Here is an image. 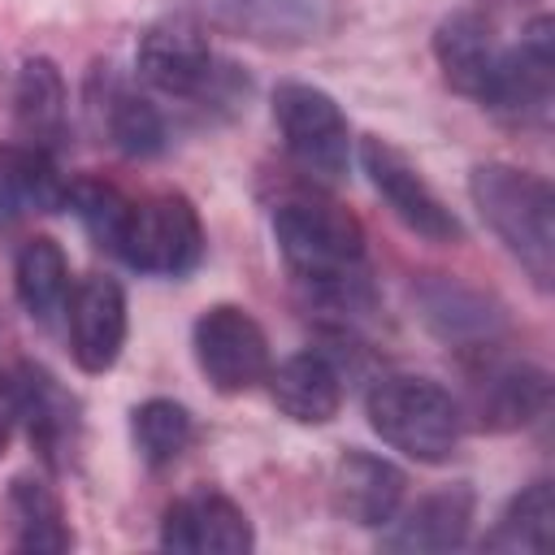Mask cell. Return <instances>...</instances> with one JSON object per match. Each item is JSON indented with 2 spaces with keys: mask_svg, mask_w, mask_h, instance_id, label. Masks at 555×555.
Returning a JSON list of instances; mask_svg holds the SVG:
<instances>
[{
  "mask_svg": "<svg viewBox=\"0 0 555 555\" xmlns=\"http://www.w3.org/2000/svg\"><path fill=\"white\" fill-rule=\"evenodd\" d=\"M65 330H69L74 364L82 373H108L121 360L126 330H130L126 286L113 273H87L78 286H69Z\"/></svg>",
  "mask_w": 555,
  "mask_h": 555,
  "instance_id": "obj_15",
  "label": "cell"
},
{
  "mask_svg": "<svg viewBox=\"0 0 555 555\" xmlns=\"http://www.w3.org/2000/svg\"><path fill=\"white\" fill-rule=\"evenodd\" d=\"M87 121L91 130L121 156L130 160H152L169 147V126L160 117V108L113 65V61H95L87 74Z\"/></svg>",
  "mask_w": 555,
  "mask_h": 555,
  "instance_id": "obj_13",
  "label": "cell"
},
{
  "mask_svg": "<svg viewBox=\"0 0 555 555\" xmlns=\"http://www.w3.org/2000/svg\"><path fill=\"white\" fill-rule=\"evenodd\" d=\"M473 516H477V494L468 481H455V486L421 494L412 507H399L390 525H382V546L408 551V555L455 551L468 542Z\"/></svg>",
  "mask_w": 555,
  "mask_h": 555,
  "instance_id": "obj_17",
  "label": "cell"
},
{
  "mask_svg": "<svg viewBox=\"0 0 555 555\" xmlns=\"http://www.w3.org/2000/svg\"><path fill=\"white\" fill-rule=\"evenodd\" d=\"M503 48H507V39L499 35V17L486 4L481 9H455L434 30V61L442 69V82L455 95L477 100V104H486V95L499 78Z\"/></svg>",
  "mask_w": 555,
  "mask_h": 555,
  "instance_id": "obj_14",
  "label": "cell"
},
{
  "mask_svg": "<svg viewBox=\"0 0 555 555\" xmlns=\"http://www.w3.org/2000/svg\"><path fill=\"white\" fill-rule=\"evenodd\" d=\"M273 243L286 273L304 291L308 308L334 312L343 325L377 308V286L369 269V238L356 212L317 195H286L273 217Z\"/></svg>",
  "mask_w": 555,
  "mask_h": 555,
  "instance_id": "obj_1",
  "label": "cell"
},
{
  "mask_svg": "<svg viewBox=\"0 0 555 555\" xmlns=\"http://www.w3.org/2000/svg\"><path fill=\"white\" fill-rule=\"evenodd\" d=\"M330 494H334V512L343 520H351L360 529H382L403 507L408 477L386 455H373L364 447H347L334 464Z\"/></svg>",
  "mask_w": 555,
  "mask_h": 555,
  "instance_id": "obj_19",
  "label": "cell"
},
{
  "mask_svg": "<svg viewBox=\"0 0 555 555\" xmlns=\"http://www.w3.org/2000/svg\"><path fill=\"white\" fill-rule=\"evenodd\" d=\"M273 121L291 160L317 182H343L351 165V126L338 100L312 82H278L273 87Z\"/></svg>",
  "mask_w": 555,
  "mask_h": 555,
  "instance_id": "obj_7",
  "label": "cell"
},
{
  "mask_svg": "<svg viewBox=\"0 0 555 555\" xmlns=\"http://www.w3.org/2000/svg\"><path fill=\"white\" fill-rule=\"evenodd\" d=\"M13 291L30 321L52 325L69 299V256L52 234H30L13 256Z\"/></svg>",
  "mask_w": 555,
  "mask_h": 555,
  "instance_id": "obj_23",
  "label": "cell"
},
{
  "mask_svg": "<svg viewBox=\"0 0 555 555\" xmlns=\"http://www.w3.org/2000/svg\"><path fill=\"white\" fill-rule=\"evenodd\" d=\"M364 416L386 447H395L416 464H447L464 438L460 399L434 377H412V373L377 377L364 395Z\"/></svg>",
  "mask_w": 555,
  "mask_h": 555,
  "instance_id": "obj_4",
  "label": "cell"
},
{
  "mask_svg": "<svg viewBox=\"0 0 555 555\" xmlns=\"http://www.w3.org/2000/svg\"><path fill=\"white\" fill-rule=\"evenodd\" d=\"M468 199L486 230L507 247V256L533 278L538 291H551L555 278V191L542 173L481 160L468 173Z\"/></svg>",
  "mask_w": 555,
  "mask_h": 555,
  "instance_id": "obj_3",
  "label": "cell"
},
{
  "mask_svg": "<svg viewBox=\"0 0 555 555\" xmlns=\"http://www.w3.org/2000/svg\"><path fill=\"white\" fill-rule=\"evenodd\" d=\"M4 382L17 429L26 434L39 464L48 473H65L82 447V403L35 360H22L13 373H4Z\"/></svg>",
  "mask_w": 555,
  "mask_h": 555,
  "instance_id": "obj_12",
  "label": "cell"
},
{
  "mask_svg": "<svg viewBox=\"0 0 555 555\" xmlns=\"http://www.w3.org/2000/svg\"><path fill=\"white\" fill-rule=\"evenodd\" d=\"M130 199L134 195H126L108 178H69V186H65V208L82 221V230L91 234V243L104 247L108 256L117 251V238H121Z\"/></svg>",
  "mask_w": 555,
  "mask_h": 555,
  "instance_id": "obj_27",
  "label": "cell"
},
{
  "mask_svg": "<svg viewBox=\"0 0 555 555\" xmlns=\"http://www.w3.org/2000/svg\"><path fill=\"white\" fill-rule=\"evenodd\" d=\"M416 308H421V321L455 351H468V347H486V343H503L507 334V317L503 308L481 295L477 286H464L455 278H425L416 291Z\"/></svg>",
  "mask_w": 555,
  "mask_h": 555,
  "instance_id": "obj_18",
  "label": "cell"
},
{
  "mask_svg": "<svg viewBox=\"0 0 555 555\" xmlns=\"http://www.w3.org/2000/svg\"><path fill=\"white\" fill-rule=\"evenodd\" d=\"M204 30L260 48H304L338 26L334 0H182Z\"/></svg>",
  "mask_w": 555,
  "mask_h": 555,
  "instance_id": "obj_11",
  "label": "cell"
},
{
  "mask_svg": "<svg viewBox=\"0 0 555 555\" xmlns=\"http://www.w3.org/2000/svg\"><path fill=\"white\" fill-rule=\"evenodd\" d=\"M160 546L165 551H191V555H243L256 546L247 512L212 490L199 486L191 494H178L160 516Z\"/></svg>",
  "mask_w": 555,
  "mask_h": 555,
  "instance_id": "obj_16",
  "label": "cell"
},
{
  "mask_svg": "<svg viewBox=\"0 0 555 555\" xmlns=\"http://www.w3.org/2000/svg\"><path fill=\"white\" fill-rule=\"evenodd\" d=\"M65 121H69V95L56 61L26 56L13 82V126L22 143L52 156L65 143Z\"/></svg>",
  "mask_w": 555,
  "mask_h": 555,
  "instance_id": "obj_21",
  "label": "cell"
},
{
  "mask_svg": "<svg viewBox=\"0 0 555 555\" xmlns=\"http://www.w3.org/2000/svg\"><path fill=\"white\" fill-rule=\"evenodd\" d=\"M130 438H134V447H139L147 468H165L191 447L195 416L178 399H143L130 412Z\"/></svg>",
  "mask_w": 555,
  "mask_h": 555,
  "instance_id": "obj_26",
  "label": "cell"
},
{
  "mask_svg": "<svg viewBox=\"0 0 555 555\" xmlns=\"http://www.w3.org/2000/svg\"><path fill=\"white\" fill-rule=\"evenodd\" d=\"M551 542H555V490L546 477L520 486L499 512L494 529L481 538L486 551H507V555H546Z\"/></svg>",
  "mask_w": 555,
  "mask_h": 555,
  "instance_id": "obj_25",
  "label": "cell"
},
{
  "mask_svg": "<svg viewBox=\"0 0 555 555\" xmlns=\"http://www.w3.org/2000/svg\"><path fill=\"white\" fill-rule=\"evenodd\" d=\"M269 399L273 408L295 421V425H330L343 408V369L321 351V347H308V351H295L278 364H269Z\"/></svg>",
  "mask_w": 555,
  "mask_h": 555,
  "instance_id": "obj_20",
  "label": "cell"
},
{
  "mask_svg": "<svg viewBox=\"0 0 555 555\" xmlns=\"http://www.w3.org/2000/svg\"><path fill=\"white\" fill-rule=\"evenodd\" d=\"M460 360V412L464 425L486 434H512L546 416L551 408V373L503 343L455 351Z\"/></svg>",
  "mask_w": 555,
  "mask_h": 555,
  "instance_id": "obj_5",
  "label": "cell"
},
{
  "mask_svg": "<svg viewBox=\"0 0 555 555\" xmlns=\"http://www.w3.org/2000/svg\"><path fill=\"white\" fill-rule=\"evenodd\" d=\"M134 69L152 91L182 100L186 108L217 117V121L243 113L247 95H251L247 69L238 61L221 56L212 48L208 30L191 13H173V17L152 22L139 35Z\"/></svg>",
  "mask_w": 555,
  "mask_h": 555,
  "instance_id": "obj_2",
  "label": "cell"
},
{
  "mask_svg": "<svg viewBox=\"0 0 555 555\" xmlns=\"http://www.w3.org/2000/svg\"><path fill=\"white\" fill-rule=\"evenodd\" d=\"M4 507H9V529H13L17 551H69L74 546L65 503L43 477H35V473L13 477Z\"/></svg>",
  "mask_w": 555,
  "mask_h": 555,
  "instance_id": "obj_24",
  "label": "cell"
},
{
  "mask_svg": "<svg viewBox=\"0 0 555 555\" xmlns=\"http://www.w3.org/2000/svg\"><path fill=\"white\" fill-rule=\"evenodd\" d=\"M17 429V416H13V399H9V382L0 377V455L9 451V438Z\"/></svg>",
  "mask_w": 555,
  "mask_h": 555,
  "instance_id": "obj_28",
  "label": "cell"
},
{
  "mask_svg": "<svg viewBox=\"0 0 555 555\" xmlns=\"http://www.w3.org/2000/svg\"><path fill=\"white\" fill-rule=\"evenodd\" d=\"M191 351L217 395H247L269 377V334L238 304H212L191 325Z\"/></svg>",
  "mask_w": 555,
  "mask_h": 555,
  "instance_id": "obj_10",
  "label": "cell"
},
{
  "mask_svg": "<svg viewBox=\"0 0 555 555\" xmlns=\"http://www.w3.org/2000/svg\"><path fill=\"white\" fill-rule=\"evenodd\" d=\"M121 264L152 278H182L204 260V221L191 195L182 191H152L130 199L117 251Z\"/></svg>",
  "mask_w": 555,
  "mask_h": 555,
  "instance_id": "obj_6",
  "label": "cell"
},
{
  "mask_svg": "<svg viewBox=\"0 0 555 555\" xmlns=\"http://www.w3.org/2000/svg\"><path fill=\"white\" fill-rule=\"evenodd\" d=\"M356 156H360V169H364L369 186L382 195V204L395 212V221L403 230H412L425 243H460L464 238L460 217L447 208V199L429 186L421 165L399 143L382 139V134H364Z\"/></svg>",
  "mask_w": 555,
  "mask_h": 555,
  "instance_id": "obj_8",
  "label": "cell"
},
{
  "mask_svg": "<svg viewBox=\"0 0 555 555\" xmlns=\"http://www.w3.org/2000/svg\"><path fill=\"white\" fill-rule=\"evenodd\" d=\"M65 178L48 152L26 143H0V234L35 212L65 208Z\"/></svg>",
  "mask_w": 555,
  "mask_h": 555,
  "instance_id": "obj_22",
  "label": "cell"
},
{
  "mask_svg": "<svg viewBox=\"0 0 555 555\" xmlns=\"http://www.w3.org/2000/svg\"><path fill=\"white\" fill-rule=\"evenodd\" d=\"M555 104V22L538 13L520 26V35L503 48L499 78L481 108L520 130H546Z\"/></svg>",
  "mask_w": 555,
  "mask_h": 555,
  "instance_id": "obj_9",
  "label": "cell"
}]
</instances>
